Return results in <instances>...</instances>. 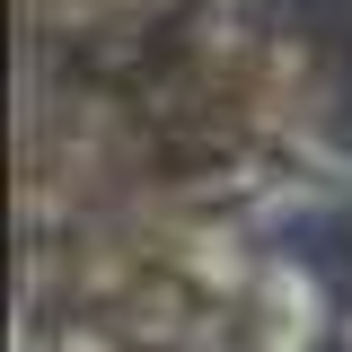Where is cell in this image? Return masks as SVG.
Instances as JSON below:
<instances>
[{
  "label": "cell",
  "instance_id": "obj_1",
  "mask_svg": "<svg viewBox=\"0 0 352 352\" xmlns=\"http://www.w3.org/2000/svg\"><path fill=\"white\" fill-rule=\"evenodd\" d=\"M317 326H326L317 282H308L300 264H282V256H256V273L212 317L203 352H317Z\"/></svg>",
  "mask_w": 352,
  "mask_h": 352
},
{
  "label": "cell",
  "instance_id": "obj_2",
  "mask_svg": "<svg viewBox=\"0 0 352 352\" xmlns=\"http://www.w3.org/2000/svg\"><path fill=\"white\" fill-rule=\"evenodd\" d=\"M238 168L273 194V212H335L352 194V159L326 141V124H264L238 141Z\"/></svg>",
  "mask_w": 352,
  "mask_h": 352
}]
</instances>
